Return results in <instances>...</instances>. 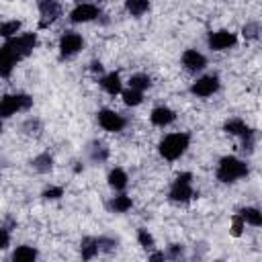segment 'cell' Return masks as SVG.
<instances>
[{
  "mask_svg": "<svg viewBox=\"0 0 262 262\" xmlns=\"http://www.w3.org/2000/svg\"><path fill=\"white\" fill-rule=\"evenodd\" d=\"M190 147V133L188 131H174V133H168L160 139L158 143V151L164 160L168 162H176L180 160L186 149Z\"/></svg>",
  "mask_w": 262,
  "mask_h": 262,
  "instance_id": "1",
  "label": "cell"
},
{
  "mask_svg": "<svg viewBox=\"0 0 262 262\" xmlns=\"http://www.w3.org/2000/svg\"><path fill=\"white\" fill-rule=\"evenodd\" d=\"M248 174H250V168H248L246 160L235 158V156H223V158H219L217 168H215V176L223 184H233V182L246 178Z\"/></svg>",
  "mask_w": 262,
  "mask_h": 262,
  "instance_id": "2",
  "label": "cell"
},
{
  "mask_svg": "<svg viewBox=\"0 0 262 262\" xmlns=\"http://www.w3.org/2000/svg\"><path fill=\"white\" fill-rule=\"evenodd\" d=\"M223 131L227 135H233V137H239L242 141V149L246 154H252L254 147H256V131L239 117H231L223 123Z\"/></svg>",
  "mask_w": 262,
  "mask_h": 262,
  "instance_id": "3",
  "label": "cell"
},
{
  "mask_svg": "<svg viewBox=\"0 0 262 262\" xmlns=\"http://www.w3.org/2000/svg\"><path fill=\"white\" fill-rule=\"evenodd\" d=\"M33 106V98L25 92H10L0 96V119H10L16 113L29 111Z\"/></svg>",
  "mask_w": 262,
  "mask_h": 262,
  "instance_id": "4",
  "label": "cell"
},
{
  "mask_svg": "<svg viewBox=\"0 0 262 262\" xmlns=\"http://www.w3.org/2000/svg\"><path fill=\"white\" fill-rule=\"evenodd\" d=\"M219 88H221V78L217 74H205L190 84V94L196 98H209L217 94Z\"/></svg>",
  "mask_w": 262,
  "mask_h": 262,
  "instance_id": "5",
  "label": "cell"
},
{
  "mask_svg": "<svg viewBox=\"0 0 262 262\" xmlns=\"http://www.w3.org/2000/svg\"><path fill=\"white\" fill-rule=\"evenodd\" d=\"M37 10L41 14V18H39L41 29L51 27L55 20H59L63 16V6L59 0H37Z\"/></svg>",
  "mask_w": 262,
  "mask_h": 262,
  "instance_id": "6",
  "label": "cell"
},
{
  "mask_svg": "<svg viewBox=\"0 0 262 262\" xmlns=\"http://www.w3.org/2000/svg\"><path fill=\"white\" fill-rule=\"evenodd\" d=\"M96 121H98V127L108 133H121L127 127V119L113 108H100L96 113Z\"/></svg>",
  "mask_w": 262,
  "mask_h": 262,
  "instance_id": "7",
  "label": "cell"
},
{
  "mask_svg": "<svg viewBox=\"0 0 262 262\" xmlns=\"http://www.w3.org/2000/svg\"><path fill=\"white\" fill-rule=\"evenodd\" d=\"M102 10L98 4H92V2H78L72 10H70V20L74 25H84V23H92L96 18H100Z\"/></svg>",
  "mask_w": 262,
  "mask_h": 262,
  "instance_id": "8",
  "label": "cell"
},
{
  "mask_svg": "<svg viewBox=\"0 0 262 262\" xmlns=\"http://www.w3.org/2000/svg\"><path fill=\"white\" fill-rule=\"evenodd\" d=\"M59 55L61 59H68V57H74L78 55L82 49H84V37L76 31H66L61 37H59Z\"/></svg>",
  "mask_w": 262,
  "mask_h": 262,
  "instance_id": "9",
  "label": "cell"
},
{
  "mask_svg": "<svg viewBox=\"0 0 262 262\" xmlns=\"http://www.w3.org/2000/svg\"><path fill=\"white\" fill-rule=\"evenodd\" d=\"M235 43H237V35L233 31H227V29L213 31L207 37V47L211 51H227V49L235 47Z\"/></svg>",
  "mask_w": 262,
  "mask_h": 262,
  "instance_id": "10",
  "label": "cell"
},
{
  "mask_svg": "<svg viewBox=\"0 0 262 262\" xmlns=\"http://www.w3.org/2000/svg\"><path fill=\"white\" fill-rule=\"evenodd\" d=\"M6 43L25 59L35 51V47L39 43V37H37V33H18V35L6 39Z\"/></svg>",
  "mask_w": 262,
  "mask_h": 262,
  "instance_id": "11",
  "label": "cell"
},
{
  "mask_svg": "<svg viewBox=\"0 0 262 262\" xmlns=\"http://www.w3.org/2000/svg\"><path fill=\"white\" fill-rule=\"evenodd\" d=\"M199 192L192 188V182H172L170 190H168V201L170 203H178V205H184L192 199H196Z\"/></svg>",
  "mask_w": 262,
  "mask_h": 262,
  "instance_id": "12",
  "label": "cell"
},
{
  "mask_svg": "<svg viewBox=\"0 0 262 262\" xmlns=\"http://www.w3.org/2000/svg\"><path fill=\"white\" fill-rule=\"evenodd\" d=\"M18 61H23V57L4 41V45H0V78H10Z\"/></svg>",
  "mask_w": 262,
  "mask_h": 262,
  "instance_id": "13",
  "label": "cell"
},
{
  "mask_svg": "<svg viewBox=\"0 0 262 262\" xmlns=\"http://www.w3.org/2000/svg\"><path fill=\"white\" fill-rule=\"evenodd\" d=\"M180 63L188 74H199L207 68V57L199 49H184L180 55Z\"/></svg>",
  "mask_w": 262,
  "mask_h": 262,
  "instance_id": "14",
  "label": "cell"
},
{
  "mask_svg": "<svg viewBox=\"0 0 262 262\" xmlns=\"http://www.w3.org/2000/svg\"><path fill=\"white\" fill-rule=\"evenodd\" d=\"M176 121V113L170 108V106H164V104H160V106H154L151 108V113H149V123L154 125V127H168V125H172Z\"/></svg>",
  "mask_w": 262,
  "mask_h": 262,
  "instance_id": "15",
  "label": "cell"
},
{
  "mask_svg": "<svg viewBox=\"0 0 262 262\" xmlns=\"http://www.w3.org/2000/svg\"><path fill=\"white\" fill-rule=\"evenodd\" d=\"M86 156H88V160L92 164H104L108 160V156H111V149H108V145L104 141L94 139V141H90L86 145Z\"/></svg>",
  "mask_w": 262,
  "mask_h": 262,
  "instance_id": "16",
  "label": "cell"
},
{
  "mask_svg": "<svg viewBox=\"0 0 262 262\" xmlns=\"http://www.w3.org/2000/svg\"><path fill=\"white\" fill-rule=\"evenodd\" d=\"M98 84L111 96H119L121 90H123V80H121L119 72H106V74H102L100 80H98Z\"/></svg>",
  "mask_w": 262,
  "mask_h": 262,
  "instance_id": "17",
  "label": "cell"
},
{
  "mask_svg": "<svg viewBox=\"0 0 262 262\" xmlns=\"http://www.w3.org/2000/svg\"><path fill=\"white\" fill-rule=\"evenodd\" d=\"M106 209L111 211V213H127V211H131L133 209V199L129 196V194H125V192H117L115 196H111V201L106 203Z\"/></svg>",
  "mask_w": 262,
  "mask_h": 262,
  "instance_id": "18",
  "label": "cell"
},
{
  "mask_svg": "<svg viewBox=\"0 0 262 262\" xmlns=\"http://www.w3.org/2000/svg\"><path fill=\"white\" fill-rule=\"evenodd\" d=\"M106 182L115 192H123L127 188V184H129V174L123 168H113L108 172V176H106Z\"/></svg>",
  "mask_w": 262,
  "mask_h": 262,
  "instance_id": "19",
  "label": "cell"
},
{
  "mask_svg": "<svg viewBox=\"0 0 262 262\" xmlns=\"http://www.w3.org/2000/svg\"><path fill=\"white\" fill-rule=\"evenodd\" d=\"M31 168H33L35 172H39V174H49V172L53 170V156L47 154V151L35 156V158L31 160Z\"/></svg>",
  "mask_w": 262,
  "mask_h": 262,
  "instance_id": "20",
  "label": "cell"
},
{
  "mask_svg": "<svg viewBox=\"0 0 262 262\" xmlns=\"http://www.w3.org/2000/svg\"><path fill=\"white\" fill-rule=\"evenodd\" d=\"M100 252H98V239L94 237V235H86V237H82V242H80V256L84 258V260H92L94 256H98Z\"/></svg>",
  "mask_w": 262,
  "mask_h": 262,
  "instance_id": "21",
  "label": "cell"
},
{
  "mask_svg": "<svg viewBox=\"0 0 262 262\" xmlns=\"http://www.w3.org/2000/svg\"><path fill=\"white\" fill-rule=\"evenodd\" d=\"M237 215L244 219L246 225H252V227H260L262 225V213L258 207H242L237 211Z\"/></svg>",
  "mask_w": 262,
  "mask_h": 262,
  "instance_id": "22",
  "label": "cell"
},
{
  "mask_svg": "<svg viewBox=\"0 0 262 262\" xmlns=\"http://www.w3.org/2000/svg\"><path fill=\"white\" fill-rule=\"evenodd\" d=\"M37 256H39L37 248H33V246H18V248H14L10 258L14 262H33V260H37Z\"/></svg>",
  "mask_w": 262,
  "mask_h": 262,
  "instance_id": "23",
  "label": "cell"
},
{
  "mask_svg": "<svg viewBox=\"0 0 262 262\" xmlns=\"http://www.w3.org/2000/svg\"><path fill=\"white\" fill-rule=\"evenodd\" d=\"M127 84H129V88H135V90L145 92V90H149V88H151V84H154V82H151V78H149L147 74L137 72V74H131V76H129Z\"/></svg>",
  "mask_w": 262,
  "mask_h": 262,
  "instance_id": "24",
  "label": "cell"
},
{
  "mask_svg": "<svg viewBox=\"0 0 262 262\" xmlns=\"http://www.w3.org/2000/svg\"><path fill=\"white\" fill-rule=\"evenodd\" d=\"M149 0H125V10L131 14V16H135V18H139V16H143L147 10H149Z\"/></svg>",
  "mask_w": 262,
  "mask_h": 262,
  "instance_id": "25",
  "label": "cell"
},
{
  "mask_svg": "<svg viewBox=\"0 0 262 262\" xmlns=\"http://www.w3.org/2000/svg\"><path fill=\"white\" fill-rule=\"evenodd\" d=\"M121 98H123V104L125 106H139L143 102V92L127 86V88L121 90Z\"/></svg>",
  "mask_w": 262,
  "mask_h": 262,
  "instance_id": "26",
  "label": "cell"
},
{
  "mask_svg": "<svg viewBox=\"0 0 262 262\" xmlns=\"http://www.w3.org/2000/svg\"><path fill=\"white\" fill-rule=\"evenodd\" d=\"M23 29V23L16 20V18H10V20H2L0 23V37L2 39H10L14 35H18Z\"/></svg>",
  "mask_w": 262,
  "mask_h": 262,
  "instance_id": "27",
  "label": "cell"
},
{
  "mask_svg": "<svg viewBox=\"0 0 262 262\" xmlns=\"http://www.w3.org/2000/svg\"><path fill=\"white\" fill-rule=\"evenodd\" d=\"M20 131L25 133V135H41V131H43V123H41V119H37V117H29L23 125H20Z\"/></svg>",
  "mask_w": 262,
  "mask_h": 262,
  "instance_id": "28",
  "label": "cell"
},
{
  "mask_svg": "<svg viewBox=\"0 0 262 262\" xmlns=\"http://www.w3.org/2000/svg\"><path fill=\"white\" fill-rule=\"evenodd\" d=\"M137 242H139V246L143 248V250H154L156 248V239H154V235L145 229V227H139L137 229Z\"/></svg>",
  "mask_w": 262,
  "mask_h": 262,
  "instance_id": "29",
  "label": "cell"
},
{
  "mask_svg": "<svg viewBox=\"0 0 262 262\" xmlns=\"http://www.w3.org/2000/svg\"><path fill=\"white\" fill-rule=\"evenodd\" d=\"M96 239H98V252H104V254H108V252L117 250V244H119V239H117V237H108V235H98Z\"/></svg>",
  "mask_w": 262,
  "mask_h": 262,
  "instance_id": "30",
  "label": "cell"
},
{
  "mask_svg": "<svg viewBox=\"0 0 262 262\" xmlns=\"http://www.w3.org/2000/svg\"><path fill=\"white\" fill-rule=\"evenodd\" d=\"M63 186H57V184H51V186H47L43 192H41V196L45 199V201H57V199H61L63 196Z\"/></svg>",
  "mask_w": 262,
  "mask_h": 262,
  "instance_id": "31",
  "label": "cell"
},
{
  "mask_svg": "<svg viewBox=\"0 0 262 262\" xmlns=\"http://www.w3.org/2000/svg\"><path fill=\"white\" fill-rule=\"evenodd\" d=\"M242 35H244L246 39H258V37H260V23H256V20L246 23L244 29H242Z\"/></svg>",
  "mask_w": 262,
  "mask_h": 262,
  "instance_id": "32",
  "label": "cell"
},
{
  "mask_svg": "<svg viewBox=\"0 0 262 262\" xmlns=\"http://www.w3.org/2000/svg\"><path fill=\"white\" fill-rule=\"evenodd\" d=\"M244 229H246V223H244V219L235 213V215L231 217V235H233V237H239V235L244 233Z\"/></svg>",
  "mask_w": 262,
  "mask_h": 262,
  "instance_id": "33",
  "label": "cell"
},
{
  "mask_svg": "<svg viewBox=\"0 0 262 262\" xmlns=\"http://www.w3.org/2000/svg\"><path fill=\"white\" fill-rule=\"evenodd\" d=\"M164 254H166V258H170V260H178V258L184 256V246H182V244H170Z\"/></svg>",
  "mask_w": 262,
  "mask_h": 262,
  "instance_id": "34",
  "label": "cell"
},
{
  "mask_svg": "<svg viewBox=\"0 0 262 262\" xmlns=\"http://www.w3.org/2000/svg\"><path fill=\"white\" fill-rule=\"evenodd\" d=\"M10 246V231L6 227H0V252Z\"/></svg>",
  "mask_w": 262,
  "mask_h": 262,
  "instance_id": "35",
  "label": "cell"
},
{
  "mask_svg": "<svg viewBox=\"0 0 262 262\" xmlns=\"http://www.w3.org/2000/svg\"><path fill=\"white\" fill-rule=\"evenodd\" d=\"M90 72H92V74H100V76H102V74H104V66H102V61L92 59V61H90Z\"/></svg>",
  "mask_w": 262,
  "mask_h": 262,
  "instance_id": "36",
  "label": "cell"
},
{
  "mask_svg": "<svg viewBox=\"0 0 262 262\" xmlns=\"http://www.w3.org/2000/svg\"><path fill=\"white\" fill-rule=\"evenodd\" d=\"M149 260H166V254L164 252H151L149 254Z\"/></svg>",
  "mask_w": 262,
  "mask_h": 262,
  "instance_id": "37",
  "label": "cell"
},
{
  "mask_svg": "<svg viewBox=\"0 0 262 262\" xmlns=\"http://www.w3.org/2000/svg\"><path fill=\"white\" fill-rule=\"evenodd\" d=\"M2 129H4V125H2V119H0V133H2Z\"/></svg>",
  "mask_w": 262,
  "mask_h": 262,
  "instance_id": "38",
  "label": "cell"
},
{
  "mask_svg": "<svg viewBox=\"0 0 262 262\" xmlns=\"http://www.w3.org/2000/svg\"><path fill=\"white\" fill-rule=\"evenodd\" d=\"M76 2H88V0H76Z\"/></svg>",
  "mask_w": 262,
  "mask_h": 262,
  "instance_id": "39",
  "label": "cell"
}]
</instances>
